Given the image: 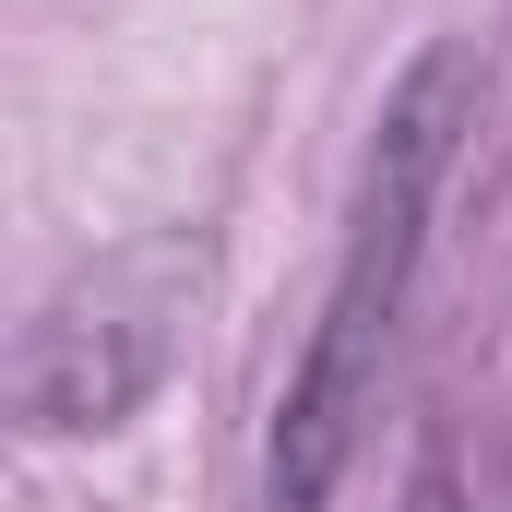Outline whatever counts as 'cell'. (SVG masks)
Masks as SVG:
<instances>
[{
    "instance_id": "cell-1",
    "label": "cell",
    "mask_w": 512,
    "mask_h": 512,
    "mask_svg": "<svg viewBox=\"0 0 512 512\" xmlns=\"http://www.w3.org/2000/svg\"><path fill=\"white\" fill-rule=\"evenodd\" d=\"M477 131V72L465 48H417L393 72L382 120H370V167H358V215H346V251H334V286H322V322L286 370V405H274V441H262V501L274 512H322L346 453H358V417L382 393L393 322H405V286H417V251H429V203L453 179Z\"/></svg>"
},
{
    "instance_id": "cell-2",
    "label": "cell",
    "mask_w": 512,
    "mask_h": 512,
    "mask_svg": "<svg viewBox=\"0 0 512 512\" xmlns=\"http://www.w3.org/2000/svg\"><path fill=\"white\" fill-rule=\"evenodd\" d=\"M179 286H191V251H167V239L72 274L12 334V417L24 429H120L131 405L155 393V370H167Z\"/></svg>"
},
{
    "instance_id": "cell-3",
    "label": "cell",
    "mask_w": 512,
    "mask_h": 512,
    "mask_svg": "<svg viewBox=\"0 0 512 512\" xmlns=\"http://www.w3.org/2000/svg\"><path fill=\"white\" fill-rule=\"evenodd\" d=\"M405 512H477V501H465V477H453V441H429V453H417V477H405Z\"/></svg>"
}]
</instances>
